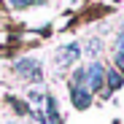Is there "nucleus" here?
<instances>
[{"mask_svg":"<svg viewBox=\"0 0 124 124\" xmlns=\"http://www.w3.org/2000/svg\"><path fill=\"white\" fill-rule=\"evenodd\" d=\"M70 94H73V102H76V108H86L89 102H92V94H89V89L73 86V89H70Z\"/></svg>","mask_w":124,"mask_h":124,"instance_id":"obj_1","label":"nucleus"},{"mask_svg":"<svg viewBox=\"0 0 124 124\" xmlns=\"http://www.w3.org/2000/svg\"><path fill=\"white\" fill-rule=\"evenodd\" d=\"M86 78H89V86H92V89H100V86H102V68H100V65H92V68L86 70Z\"/></svg>","mask_w":124,"mask_h":124,"instance_id":"obj_2","label":"nucleus"},{"mask_svg":"<svg viewBox=\"0 0 124 124\" xmlns=\"http://www.w3.org/2000/svg\"><path fill=\"white\" fill-rule=\"evenodd\" d=\"M108 86H111V89H119V86H121V76H119L116 70L108 73Z\"/></svg>","mask_w":124,"mask_h":124,"instance_id":"obj_3","label":"nucleus"},{"mask_svg":"<svg viewBox=\"0 0 124 124\" xmlns=\"http://www.w3.org/2000/svg\"><path fill=\"white\" fill-rule=\"evenodd\" d=\"M22 3H32V0H16V6H22Z\"/></svg>","mask_w":124,"mask_h":124,"instance_id":"obj_4","label":"nucleus"}]
</instances>
